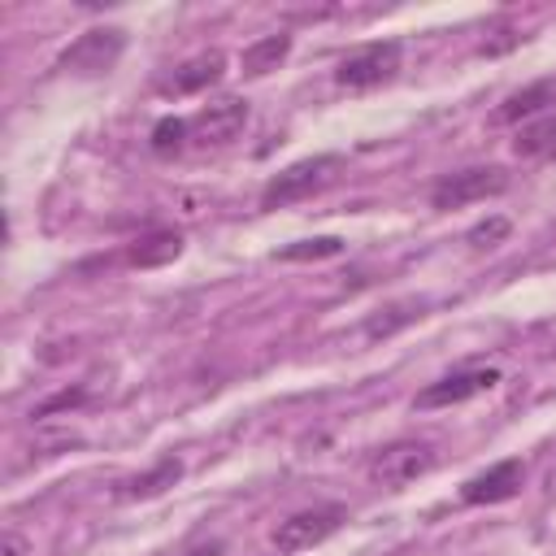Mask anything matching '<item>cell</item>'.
I'll use <instances>...</instances> for the list:
<instances>
[{
  "label": "cell",
  "mask_w": 556,
  "mask_h": 556,
  "mask_svg": "<svg viewBox=\"0 0 556 556\" xmlns=\"http://www.w3.org/2000/svg\"><path fill=\"white\" fill-rule=\"evenodd\" d=\"M343 169V156L339 152H321V156H304L287 169H278L265 187H261V208H282V204H295L313 191H321L334 174Z\"/></svg>",
  "instance_id": "6da1fadb"
},
{
  "label": "cell",
  "mask_w": 556,
  "mask_h": 556,
  "mask_svg": "<svg viewBox=\"0 0 556 556\" xmlns=\"http://www.w3.org/2000/svg\"><path fill=\"white\" fill-rule=\"evenodd\" d=\"M434 460H439L434 443H426V439H395V443L378 447V452L369 456V465H365V469H369V478H374L378 486L400 491V486H408L413 478L430 473V469H434Z\"/></svg>",
  "instance_id": "7a4b0ae2"
},
{
  "label": "cell",
  "mask_w": 556,
  "mask_h": 556,
  "mask_svg": "<svg viewBox=\"0 0 556 556\" xmlns=\"http://www.w3.org/2000/svg\"><path fill=\"white\" fill-rule=\"evenodd\" d=\"M348 521V508L343 504H313V508H300L291 517H282L274 526V547L282 556H295V552H308L317 543H326L339 526Z\"/></svg>",
  "instance_id": "3957f363"
},
{
  "label": "cell",
  "mask_w": 556,
  "mask_h": 556,
  "mask_svg": "<svg viewBox=\"0 0 556 556\" xmlns=\"http://www.w3.org/2000/svg\"><path fill=\"white\" fill-rule=\"evenodd\" d=\"M122 52H126L122 26H91L61 52V70L78 74V78H96V74H109L122 61Z\"/></svg>",
  "instance_id": "277c9868"
},
{
  "label": "cell",
  "mask_w": 556,
  "mask_h": 556,
  "mask_svg": "<svg viewBox=\"0 0 556 556\" xmlns=\"http://www.w3.org/2000/svg\"><path fill=\"white\" fill-rule=\"evenodd\" d=\"M500 191H508V169L504 165H469V169L443 174L430 187V204L447 213V208H465L473 200H491Z\"/></svg>",
  "instance_id": "5b68a950"
},
{
  "label": "cell",
  "mask_w": 556,
  "mask_h": 556,
  "mask_svg": "<svg viewBox=\"0 0 556 556\" xmlns=\"http://www.w3.org/2000/svg\"><path fill=\"white\" fill-rule=\"evenodd\" d=\"M395 70H400V43L378 39V43H365V48L348 52L334 65V83L348 87V91H369V87H382L387 78H395Z\"/></svg>",
  "instance_id": "8992f818"
},
{
  "label": "cell",
  "mask_w": 556,
  "mask_h": 556,
  "mask_svg": "<svg viewBox=\"0 0 556 556\" xmlns=\"http://www.w3.org/2000/svg\"><path fill=\"white\" fill-rule=\"evenodd\" d=\"M495 382H500V369H491V365L486 369H456V374H443L439 382L421 387L413 408H452V404H465V400L491 391Z\"/></svg>",
  "instance_id": "52a82bcc"
},
{
  "label": "cell",
  "mask_w": 556,
  "mask_h": 556,
  "mask_svg": "<svg viewBox=\"0 0 556 556\" xmlns=\"http://www.w3.org/2000/svg\"><path fill=\"white\" fill-rule=\"evenodd\" d=\"M187 126H191V139L195 143H230L243 126H248V100H239V96H222V100H213V104H204L195 117H187Z\"/></svg>",
  "instance_id": "ba28073f"
},
{
  "label": "cell",
  "mask_w": 556,
  "mask_h": 556,
  "mask_svg": "<svg viewBox=\"0 0 556 556\" xmlns=\"http://www.w3.org/2000/svg\"><path fill=\"white\" fill-rule=\"evenodd\" d=\"M521 482H526V465H521L517 456H508V460L491 465L486 473L469 478V482L460 486V500H465V504H504V500H513V495L521 491Z\"/></svg>",
  "instance_id": "9c48e42d"
},
{
  "label": "cell",
  "mask_w": 556,
  "mask_h": 556,
  "mask_svg": "<svg viewBox=\"0 0 556 556\" xmlns=\"http://www.w3.org/2000/svg\"><path fill=\"white\" fill-rule=\"evenodd\" d=\"M556 104V74L552 78H539V83H530V87H521V91H513V96H504V104L495 109V126H526V122H534V117H547V109Z\"/></svg>",
  "instance_id": "30bf717a"
},
{
  "label": "cell",
  "mask_w": 556,
  "mask_h": 556,
  "mask_svg": "<svg viewBox=\"0 0 556 556\" xmlns=\"http://www.w3.org/2000/svg\"><path fill=\"white\" fill-rule=\"evenodd\" d=\"M222 74H226V56H222L217 48H208V52L182 61V65L161 83V91H165V96H195V91H208Z\"/></svg>",
  "instance_id": "8fae6325"
},
{
  "label": "cell",
  "mask_w": 556,
  "mask_h": 556,
  "mask_svg": "<svg viewBox=\"0 0 556 556\" xmlns=\"http://www.w3.org/2000/svg\"><path fill=\"white\" fill-rule=\"evenodd\" d=\"M178 478H182V460H178V456H161L148 473H135V478L117 482V500H152V495H161L165 486H174Z\"/></svg>",
  "instance_id": "7c38bea8"
},
{
  "label": "cell",
  "mask_w": 556,
  "mask_h": 556,
  "mask_svg": "<svg viewBox=\"0 0 556 556\" xmlns=\"http://www.w3.org/2000/svg\"><path fill=\"white\" fill-rule=\"evenodd\" d=\"M178 252H182V235H178V230H152V235H143V239L126 252V265H135V269H156V265L178 261Z\"/></svg>",
  "instance_id": "4fadbf2b"
},
{
  "label": "cell",
  "mask_w": 556,
  "mask_h": 556,
  "mask_svg": "<svg viewBox=\"0 0 556 556\" xmlns=\"http://www.w3.org/2000/svg\"><path fill=\"white\" fill-rule=\"evenodd\" d=\"M513 152H517L521 161H552V156H556V113L517 126Z\"/></svg>",
  "instance_id": "5bb4252c"
},
{
  "label": "cell",
  "mask_w": 556,
  "mask_h": 556,
  "mask_svg": "<svg viewBox=\"0 0 556 556\" xmlns=\"http://www.w3.org/2000/svg\"><path fill=\"white\" fill-rule=\"evenodd\" d=\"M287 52H291V35H261L256 43H248L243 48V56H239V65H243V74L248 78H261V74H269V70H278L282 61H287Z\"/></svg>",
  "instance_id": "9a60e30c"
},
{
  "label": "cell",
  "mask_w": 556,
  "mask_h": 556,
  "mask_svg": "<svg viewBox=\"0 0 556 556\" xmlns=\"http://www.w3.org/2000/svg\"><path fill=\"white\" fill-rule=\"evenodd\" d=\"M421 300H400V304H391V308H382L378 317H369L365 321V334L369 339H387V334H395L400 326H408V321H417L421 317Z\"/></svg>",
  "instance_id": "2e32d148"
},
{
  "label": "cell",
  "mask_w": 556,
  "mask_h": 556,
  "mask_svg": "<svg viewBox=\"0 0 556 556\" xmlns=\"http://www.w3.org/2000/svg\"><path fill=\"white\" fill-rule=\"evenodd\" d=\"M339 252H343V239L321 235V239H300V243L278 248L274 261H321V256H339Z\"/></svg>",
  "instance_id": "e0dca14e"
},
{
  "label": "cell",
  "mask_w": 556,
  "mask_h": 556,
  "mask_svg": "<svg viewBox=\"0 0 556 556\" xmlns=\"http://www.w3.org/2000/svg\"><path fill=\"white\" fill-rule=\"evenodd\" d=\"M187 135H191V126H187V117H161L156 126H152V152L156 156H169V152H178L182 143H187Z\"/></svg>",
  "instance_id": "ac0fdd59"
},
{
  "label": "cell",
  "mask_w": 556,
  "mask_h": 556,
  "mask_svg": "<svg viewBox=\"0 0 556 556\" xmlns=\"http://www.w3.org/2000/svg\"><path fill=\"white\" fill-rule=\"evenodd\" d=\"M504 235H508V217H486V222H478V226L465 235V243H469V248H495Z\"/></svg>",
  "instance_id": "d6986e66"
},
{
  "label": "cell",
  "mask_w": 556,
  "mask_h": 556,
  "mask_svg": "<svg viewBox=\"0 0 556 556\" xmlns=\"http://www.w3.org/2000/svg\"><path fill=\"white\" fill-rule=\"evenodd\" d=\"M78 404H87V391H83V387H65V391L48 395L43 404H35L30 417H52V413H65V408H78Z\"/></svg>",
  "instance_id": "ffe728a7"
},
{
  "label": "cell",
  "mask_w": 556,
  "mask_h": 556,
  "mask_svg": "<svg viewBox=\"0 0 556 556\" xmlns=\"http://www.w3.org/2000/svg\"><path fill=\"white\" fill-rule=\"evenodd\" d=\"M0 556H30V543H26L17 530H4V539H0Z\"/></svg>",
  "instance_id": "44dd1931"
},
{
  "label": "cell",
  "mask_w": 556,
  "mask_h": 556,
  "mask_svg": "<svg viewBox=\"0 0 556 556\" xmlns=\"http://www.w3.org/2000/svg\"><path fill=\"white\" fill-rule=\"evenodd\" d=\"M222 552H226L222 543H204V547H191L187 556H222Z\"/></svg>",
  "instance_id": "7402d4cb"
}]
</instances>
